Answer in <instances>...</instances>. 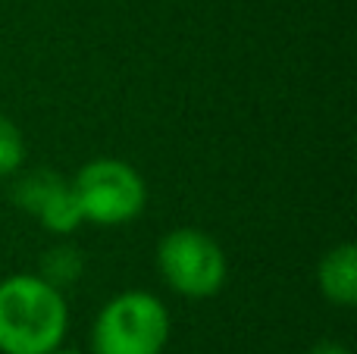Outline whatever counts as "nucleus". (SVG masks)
<instances>
[{"mask_svg":"<svg viewBox=\"0 0 357 354\" xmlns=\"http://www.w3.org/2000/svg\"><path fill=\"white\" fill-rule=\"evenodd\" d=\"M69 330L63 288L38 273L0 279V354H50Z\"/></svg>","mask_w":357,"mask_h":354,"instance_id":"obj_1","label":"nucleus"},{"mask_svg":"<svg viewBox=\"0 0 357 354\" xmlns=\"http://www.w3.org/2000/svg\"><path fill=\"white\" fill-rule=\"evenodd\" d=\"M169 311L154 292L129 288L98 311L91 354H163L169 342Z\"/></svg>","mask_w":357,"mask_h":354,"instance_id":"obj_2","label":"nucleus"},{"mask_svg":"<svg viewBox=\"0 0 357 354\" xmlns=\"http://www.w3.org/2000/svg\"><path fill=\"white\" fill-rule=\"evenodd\" d=\"M73 192L85 223L123 226L142 217L148 204L144 176L119 157H94L73 176Z\"/></svg>","mask_w":357,"mask_h":354,"instance_id":"obj_3","label":"nucleus"},{"mask_svg":"<svg viewBox=\"0 0 357 354\" xmlns=\"http://www.w3.org/2000/svg\"><path fill=\"white\" fill-rule=\"evenodd\" d=\"M157 270L182 298H213L229 276L226 251L195 226L169 229L157 242Z\"/></svg>","mask_w":357,"mask_h":354,"instance_id":"obj_4","label":"nucleus"},{"mask_svg":"<svg viewBox=\"0 0 357 354\" xmlns=\"http://www.w3.org/2000/svg\"><path fill=\"white\" fill-rule=\"evenodd\" d=\"M13 201L19 210L35 217L50 236H73L85 223L73 182L54 169H35V173L22 176L13 188Z\"/></svg>","mask_w":357,"mask_h":354,"instance_id":"obj_5","label":"nucleus"},{"mask_svg":"<svg viewBox=\"0 0 357 354\" xmlns=\"http://www.w3.org/2000/svg\"><path fill=\"white\" fill-rule=\"evenodd\" d=\"M317 288L335 307L357 305V245H333L317 263Z\"/></svg>","mask_w":357,"mask_h":354,"instance_id":"obj_6","label":"nucleus"},{"mask_svg":"<svg viewBox=\"0 0 357 354\" xmlns=\"http://www.w3.org/2000/svg\"><path fill=\"white\" fill-rule=\"evenodd\" d=\"M82 267H85V261H82L79 251L69 248V245H56V248H50L47 254H44L41 273L38 276H44L50 286L63 288V286H69V282H75V276L82 273Z\"/></svg>","mask_w":357,"mask_h":354,"instance_id":"obj_7","label":"nucleus"},{"mask_svg":"<svg viewBox=\"0 0 357 354\" xmlns=\"http://www.w3.org/2000/svg\"><path fill=\"white\" fill-rule=\"evenodd\" d=\"M25 163V135L10 116L0 113V179L16 176Z\"/></svg>","mask_w":357,"mask_h":354,"instance_id":"obj_8","label":"nucleus"},{"mask_svg":"<svg viewBox=\"0 0 357 354\" xmlns=\"http://www.w3.org/2000/svg\"><path fill=\"white\" fill-rule=\"evenodd\" d=\"M307 354H351V351H348L342 342H333V339H326V342H317Z\"/></svg>","mask_w":357,"mask_h":354,"instance_id":"obj_9","label":"nucleus"},{"mask_svg":"<svg viewBox=\"0 0 357 354\" xmlns=\"http://www.w3.org/2000/svg\"><path fill=\"white\" fill-rule=\"evenodd\" d=\"M50 354H82V351H73V348H63V345H60V348H54V351H50Z\"/></svg>","mask_w":357,"mask_h":354,"instance_id":"obj_10","label":"nucleus"}]
</instances>
